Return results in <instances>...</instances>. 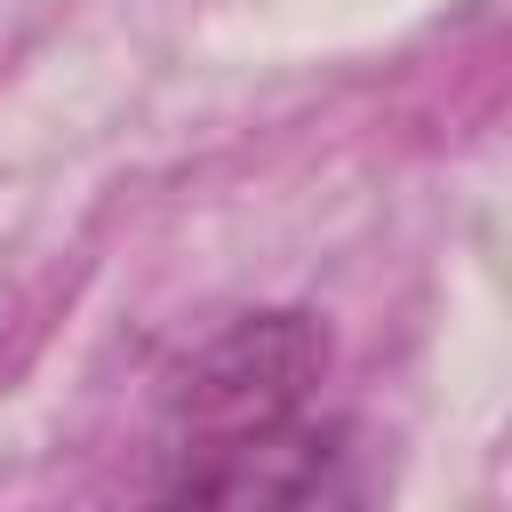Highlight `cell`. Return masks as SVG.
Wrapping results in <instances>:
<instances>
[{
    "label": "cell",
    "instance_id": "obj_1",
    "mask_svg": "<svg viewBox=\"0 0 512 512\" xmlns=\"http://www.w3.org/2000/svg\"><path fill=\"white\" fill-rule=\"evenodd\" d=\"M320 368H328V336L312 328V312H248V320H232L184 368V384H176V408H168L176 416V448H168L176 472L160 488L176 496L208 464H224V456L288 432L304 416Z\"/></svg>",
    "mask_w": 512,
    "mask_h": 512
}]
</instances>
